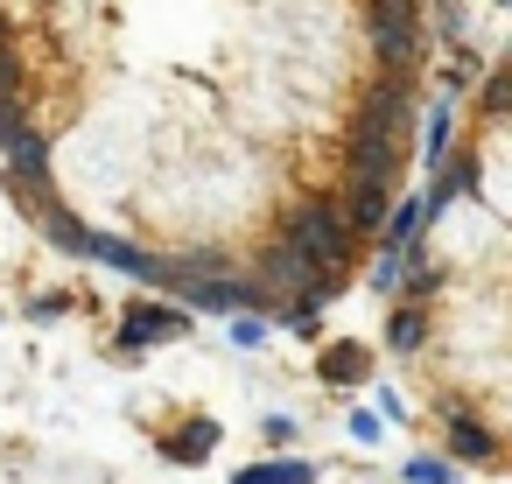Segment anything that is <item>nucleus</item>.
Instances as JSON below:
<instances>
[{
    "label": "nucleus",
    "instance_id": "1",
    "mask_svg": "<svg viewBox=\"0 0 512 484\" xmlns=\"http://www.w3.org/2000/svg\"><path fill=\"white\" fill-rule=\"evenodd\" d=\"M344 239H351V232H344V218H337L323 197H309V204H295V211H288V246H295L316 274H330V267L351 253Z\"/></svg>",
    "mask_w": 512,
    "mask_h": 484
},
{
    "label": "nucleus",
    "instance_id": "2",
    "mask_svg": "<svg viewBox=\"0 0 512 484\" xmlns=\"http://www.w3.org/2000/svg\"><path fill=\"white\" fill-rule=\"evenodd\" d=\"M393 169H400V127L358 113V127H351V183H393Z\"/></svg>",
    "mask_w": 512,
    "mask_h": 484
},
{
    "label": "nucleus",
    "instance_id": "3",
    "mask_svg": "<svg viewBox=\"0 0 512 484\" xmlns=\"http://www.w3.org/2000/svg\"><path fill=\"white\" fill-rule=\"evenodd\" d=\"M0 155H8V169L22 176V197H29V204H43V183H50V148L22 127V134H15L8 148H0Z\"/></svg>",
    "mask_w": 512,
    "mask_h": 484
},
{
    "label": "nucleus",
    "instance_id": "4",
    "mask_svg": "<svg viewBox=\"0 0 512 484\" xmlns=\"http://www.w3.org/2000/svg\"><path fill=\"white\" fill-rule=\"evenodd\" d=\"M372 36H379L386 64H407L414 57V15L400 8V0H379V8H372Z\"/></svg>",
    "mask_w": 512,
    "mask_h": 484
},
{
    "label": "nucleus",
    "instance_id": "5",
    "mask_svg": "<svg viewBox=\"0 0 512 484\" xmlns=\"http://www.w3.org/2000/svg\"><path fill=\"white\" fill-rule=\"evenodd\" d=\"M176 330H183L176 309H134V316L120 323V344L134 351V344H155V337H176Z\"/></svg>",
    "mask_w": 512,
    "mask_h": 484
},
{
    "label": "nucleus",
    "instance_id": "6",
    "mask_svg": "<svg viewBox=\"0 0 512 484\" xmlns=\"http://www.w3.org/2000/svg\"><path fill=\"white\" fill-rule=\"evenodd\" d=\"M85 253H99V260H113V267H127V274H141V281H162V260H148L141 246H127V239H92Z\"/></svg>",
    "mask_w": 512,
    "mask_h": 484
},
{
    "label": "nucleus",
    "instance_id": "7",
    "mask_svg": "<svg viewBox=\"0 0 512 484\" xmlns=\"http://www.w3.org/2000/svg\"><path fill=\"white\" fill-rule=\"evenodd\" d=\"M449 449L470 456V463H484V456L498 449V435H491L484 421H470V414H449Z\"/></svg>",
    "mask_w": 512,
    "mask_h": 484
},
{
    "label": "nucleus",
    "instance_id": "8",
    "mask_svg": "<svg viewBox=\"0 0 512 484\" xmlns=\"http://www.w3.org/2000/svg\"><path fill=\"white\" fill-rule=\"evenodd\" d=\"M365 372H372V358H365L358 344H330V351H323V379H330V386H358Z\"/></svg>",
    "mask_w": 512,
    "mask_h": 484
},
{
    "label": "nucleus",
    "instance_id": "9",
    "mask_svg": "<svg viewBox=\"0 0 512 484\" xmlns=\"http://www.w3.org/2000/svg\"><path fill=\"white\" fill-rule=\"evenodd\" d=\"M232 484H316V470H309V463H295V456H274V463H253V470H239Z\"/></svg>",
    "mask_w": 512,
    "mask_h": 484
},
{
    "label": "nucleus",
    "instance_id": "10",
    "mask_svg": "<svg viewBox=\"0 0 512 484\" xmlns=\"http://www.w3.org/2000/svg\"><path fill=\"white\" fill-rule=\"evenodd\" d=\"M211 442H218V421H190V428L169 442V456H176V463H197V456H211Z\"/></svg>",
    "mask_w": 512,
    "mask_h": 484
},
{
    "label": "nucleus",
    "instance_id": "11",
    "mask_svg": "<svg viewBox=\"0 0 512 484\" xmlns=\"http://www.w3.org/2000/svg\"><path fill=\"white\" fill-rule=\"evenodd\" d=\"M43 225H50V239H57L64 253H85V246H92V232H85L78 218H64V211H43Z\"/></svg>",
    "mask_w": 512,
    "mask_h": 484
},
{
    "label": "nucleus",
    "instance_id": "12",
    "mask_svg": "<svg viewBox=\"0 0 512 484\" xmlns=\"http://www.w3.org/2000/svg\"><path fill=\"white\" fill-rule=\"evenodd\" d=\"M386 344H393V351H414V344H421V316H414V309H393V323H386Z\"/></svg>",
    "mask_w": 512,
    "mask_h": 484
},
{
    "label": "nucleus",
    "instance_id": "13",
    "mask_svg": "<svg viewBox=\"0 0 512 484\" xmlns=\"http://www.w3.org/2000/svg\"><path fill=\"white\" fill-rule=\"evenodd\" d=\"M470 183H477V162H470V155H456V162L442 169V190H435V197H463Z\"/></svg>",
    "mask_w": 512,
    "mask_h": 484
},
{
    "label": "nucleus",
    "instance_id": "14",
    "mask_svg": "<svg viewBox=\"0 0 512 484\" xmlns=\"http://www.w3.org/2000/svg\"><path fill=\"white\" fill-rule=\"evenodd\" d=\"M449 155V106H435V120H428V162H442Z\"/></svg>",
    "mask_w": 512,
    "mask_h": 484
},
{
    "label": "nucleus",
    "instance_id": "15",
    "mask_svg": "<svg viewBox=\"0 0 512 484\" xmlns=\"http://www.w3.org/2000/svg\"><path fill=\"white\" fill-rule=\"evenodd\" d=\"M15 134H22V106H15V99H0V148H8Z\"/></svg>",
    "mask_w": 512,
    "mask_h": 484
},
{
    "label": "nucleus",
    "instance_id": "16",
    "mask_svg": "<svg viewBox=\"0 0 512 484\" xmlns=\"http://www.w3.org/2000/svg\"><path fill=\"white\" fill-rule=\"evenodd\" d=\"M15 78V57H8V36H0V85H8Z\"/></svg>",
    "mask_w": 512,
    "mask_h": 484
}]
</instances>
